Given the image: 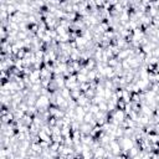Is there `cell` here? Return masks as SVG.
Here are the masks:
<instances>
[{
  "mask_svg": "<svg viewBox=\"0 0 159 159\" xmlns=\"http://www.w3.org/2000/svg\"><path fill=\"white\" fill-rule=\"evenodd\" d=\"M139 153H140V148H139V146L138 144H136L134 147H133L132 149H129L128 150V158H134V157H137V155H139Z\"/></svg>",
  "mask_w": 159,
  "mask_h": 159,
  "instance_id": "6",
  "label": "cell"
},
{
  "mask_svg": "<svg viewBox=\"0 0 159 159\" xmlns=\"http://www.w3.org/2000/svg\"><path fill=\"white\" fill-rule=\"evenodd\" d=\"M46 34L52 39V41H55V40L58 37V34H57V31H56L55 29H49V30L46 31Z\"/></svg>",
  "mask_w": 159,
  "mask_h": 159,
  "instance_id": "13",
  "label": "cell"
},
{
  "mask_svg": "<svg viewBox=\"0 0 159 159\" xmlns=\"http://www.w3.org/2000/svg\"><path fill=\"white\" fill-rule=\"evenodd\" d=\"M110 114V117L112 119H114L116 122H118L119 124L122 123V122H124L125 121V118H127V114H125V112L123 111V110H117L114 111V112H112V113H108Z\"/></svg>",
  "mask_w": 159,
  "mask_h": 159,
  "instance_id": "1",
  "label": "cell"
},
{
  "mask_svg": "<svg viewBox=\"0 0 159 159\" xmlns=\"http://www.w3.org/2000/svg\"><path fill=\"white\" fill-rule=\"evenodd\" d=\"M55 30L57 31V34H58V35H63V34H66V32H69V30L66 29V28H63V26H61L60 24L57 25V26H56V29H55Z\"/></svg>",
  "mask_w": 159,
  "mask_h": 159,
  "instance_id": "14",
  "label": "cell"
},
{
  "mask_svg": "<svg viewBox=\"0 0 159 159\" xmlns=\"http://www.w3.org/2000/svg\"><path fill=\"white\" fill-rule=\"evenodd\" d=\"M87 77H88V82H95V81H98V72L97 70H90L88 73H87Z\"/></svg>",
  "mask_w": 159,
  "mask_h": 159,
  "instance_id": "5",
  "label": "cell"
},
{
  "mask_svg": "<svg viewBox=\"0 0 159 159\" xmlns=\"http://www.w3.org/2000/svg\"><path fill=\"white\" fill-rule=\"evenodd\" d=\"M155 102L159 105V93H157V95H155Z\"/></svg>",
  "mask_w": 159,
  "mask_h": 159,
  "instance_id": "20",
  "label": "cell"
},
{
  "mask_svg": "<svg viewBox=\"0 0 159 159\" xmlns=\"http://www.w3.org/2000/svg\"><path fill=\"white\" fill-rule=\"evenodd\" d=\"M107 65L110 66V67H113V69H116L117 66H119V65H121V61H119V60H118V58H117V57H112L111 60H108Z\"/></svg>",
  "mask_w": 159,
  "mask_h": 159,
  "instance_id": "9",
  "label": "cell"
},
{
  "mask_svg": "<svg viewBox=\"0 0 159 159\" xmlns=\"http://www.w3.org/2000/svg\"><path fill=\"white\" fill-rule=\"evenodd\" d=\"M29 78H30V82L32 83V85H34V83L41 82V71L40 70H32Z\"/></svg>",
  "mask_w": 159,
  "mask_h": 159,
  "instance_id": "3",
  "label": "cell"
},
{
  "mask_svg": "<svg viewBox=\"0 0 159 159\" xmlns=\"http://www.w3.org/2000/svg\"><path fill=\"white\" fill-rule=\"evenodd\" d=\"M85 95H86L90 99H92V98H93V97L96 96V91H95V90H92V88H90L88 91H86V92H85Z\"/></svg>",
  "mask_w": 159,
  "mask_h": 159,
  "instance_id": "17",
  "label": "cell"
},
{
  "mask_svg": "<svg viewBox=\"0 0 159 159\" xmlns=\"http://www.w3.org/2000/svg\"><path fill=\"white\" fill-rule=\"evenodd\" d=\"M76 76H77V81H78V83L88 82V77H87V75H85V73L78 72V73H76Z\"/></svg>",
  "mask_w": 159,
  "mask_h": 159,
  "instance_id": "11",
  "label": "cell"
},
{
  "mask_svg": "<svg viewBox=\"0 0 159 159\" xmlns=\"http://www.w3.org/2000/svg\"><path fill=\"white\" fill-rule=\"evenodd\" d=\"M81 95H82V92H81L80 88H77V90H72V91H71V98L75 99V101H77L78 97H80Z\"/></svg>",
  "mask_w": 159,
  "mask_h": 159,
  "instance_id": "12",
  "label": "cell"
},
{
  "mask_svg": "<svg viewBox=\"0 0 159 159\" xmlns=\"http://www.w3.org/2000/svg\"><path fill=\"white\" fill-rule=\"evenodd\" d=\"M153 57H157V58H159V46L155 49V50H153Z\"/></svg>",
  "mask_w": 159,
  "mask_h": 159,
  "instance_id": "19",
  "label": "cell"
},
{
  "mask_svg": "<svg viewBox=\"0 0 159 159\" xmlns=\"http://www.w3.org/2000/svg\"><path fill=\"white\" fill-rule=\"evenodd\" d=\"M39 138H40V140H43V142H49V143H52V139H51V136H49L46 132H44V131H40L39 132Z\"/></svg>",
  "mask_w": 159,
  "mask_h": 159,
  "instance_id": "7",
  "label": "cell"
},
{
  "mask_svg": "<svg viewBox=\"0 0 159 159\" xmlns=\"http://www.w3.org/2000/svg\"><path fill=\"white\" fill-rule=\"evenodd\" d=\"M125 105H127V103H125V102L123 101V99H119L118 103H117V108H118V110H123V111H124Z\"/></svg>",
  "mask_w": 159,
  "mask_h": 159,
  "instance_id": "18",
  "label": "cell"
},
{
  "mask_svg": "<svg viewBox=\"0 0 159 159\" xmlns=\"http://www.w3.org/2000/svg\"><path fill=\"white\" fill-rule=\"evenodd\" d=\"M92 129H93V127H92L91 124H88V123H81L80 131H81L82 134H86V136H87V134H91Z\"/></svg>",
  "mask_w": 159,
  "mask_h": 159,
  "instance_id": "4",
  "label": "cell"
},
{
  "mask_svg": "<svg viewBox=\"0 0 159 159\" xmlns=\"http://www.w3.org/2000/svg\"><path fill=\"white\" fill-rule=\"evenodd\" d=\"M98 107H99V111H102V112H106V113H108V105H107V101H103V102H101L98 105Z\"/></svg>",
  "mask_w": 159,
  "mask_h": 159,
  "instance_id": "16",
  "label": "cell"
},
{
  "mask_svg": "<svg viewBox=\"0 0 159 159\" xmlns=\"http://www.w3.org/2000/svg\"><path fill=\"white\" fill-rule=\"evenodd\" d=\"M60 93H61V96H62L63 98H66V99L71 98V90H69L67 87L61 88V90H60Z\"/></svg>",
  "mask_w": 159,
  "mask_h": 159,
  "instance_id": "10",
  "label": "cell"
},
{
  "mask_svg": "<svg viewBox=\"0 0 159 159\" xmlns=\"http://www.w3.org/2000/svg\"><path fill=\"white\" fill-rule=\"evenodd\" d=\"M132 159H142L139 155H137V157H134V158H132Z\"/></svg>",
  "mask_w": 159,
  "mask_h": 159,
  "instance_id": "21",
  "label": "cell"
},
{
  "mask_svg": "<svg viewBox=\"0 0 159 159\" xmlns=\"http://www.w3.org/2000/svg\"><path fill=\"white\" fill-rule=\"evenodd\" d=\"M72 134V129H71V125H63V127L61 128V136L63 138L66 137H71Z\"/></svg>",
  "mask_w": 159,
  "mask_h": 159,
  "instance_id": "8",
  "label": "cell"
},
{
  "mask_svg": "<svg viewBox=\"0 0 159 159\" xmlns=\"http://www.w3.org/2000/svg\"><path fill=\"white\" fill-rule=\"evenodd\" d=\"M110 147H111V153L113 155H121V153H122V147H121L119 142L117 140V139H114V140L111 142Z\"/></svg>",
  "mask_w": 159,
  "mask_h": 159,
  "instance_id": "2",
  "label": "cell"
},
{
  "mask_svg": "<svg viewBox=\"0 0 159 159\" xmlns=\"http://www.w3.org/2000/svg\"><path fill=\"white\" fill-rule=\"evenodd\" d=\"M60 143H56V142H52L51 144H50V150L51 152H57L58 153V149H60Z\"/></svg>",
  "mask_w": 159,
  "mask_h": 159,
  "instance_id": "15",
  "label": "cell"
}]
</instances>
